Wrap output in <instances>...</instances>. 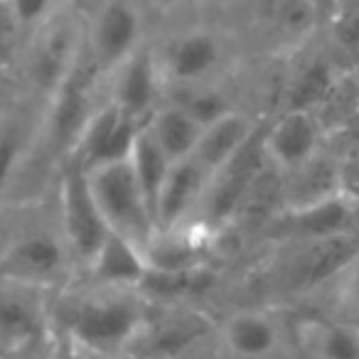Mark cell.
<instances>
[{
    "mask_svg": "<svg viewBox=\"0 0 359 359\" xmlns=\"http://www.w3.org/2000/svg\"><path fill=\"white\" fill-rule=\"evenodd\" d=\"M150 315V303L138 288L96 285L65 293L55 323L62 337L81 357L126 354Z\"/></svg>",
    "mask_w": 359,
    "mask_h": 359,
    "instance_id": "obj_1",
    "label": "cell"
},
{
    "mask_svg": "<svg viewBox=\"0 0 359 359\" xmlns=\"http://www.w3.org/2000/svg\"><path fill=\"white\" fill-rule=\"evenodd\" d=\"M86 27L81 15L60 6L35 32L27 50V79L40 94L55 96L86 55Z\"/></svg>",
    "mask_w": 359,
    "mask_h": 359,
    "instance_id": "obj_2",
    "label": "cell"
},
{
    "mask_svg": "<svg viewBox=\"0 0 359 359\" xmlns=\"http://www.w3.org/2000/svg\"><path fill=\"white\" fill-rule=\"evenodd\" d=\"M86 180L109 229L143 251L158 224L150 215V207L128 160L94 165L86 170Z\"/></svg>",
    "mask_w": 359,
    "mask_h": 359,
    "instance_id": "obj_3",
    "label": "cell"
},
{
    "mask_svg": "<svg viewBox=\"0 0 359 359\" xmlns=\"http://www.w3.org/2000/svg\"><path fill=\"white\" fill-rule=\"evenodd\" d=\"M60 219V236L69 251L72 261L86 271L111 229L94 200V192H91L89 180H86V170L79 165H69L62 175Z\"/></svg>",
    "mask_w": 359,
    "mask_h": 359,
    "instance_id": "obj_4",
    "label": "cell"
},
{
    "mask_svg": "<svg viewBox=\"0 0 359 359\" xmlns=\"http://www.w3.org/2000/svg\"><path fill=\"white\" fill-rule=\"evenodd\" d=\"M264 133L259 135V130H256L254 138L229 163H224L217 172H212L210 185H207L205 195L200 200V207H197L192 219L205 224L212 231H217L222 224L234 219L236 210H239L249 187L271 165L264 148Z\"/></svg>",
    "mask_w": 359,
    "mask_h": 359,
    "instance_id": "obj_5",
    "label": "cell"
},
{
    "mask_svg": "<svg viewBox=\"0 0 359 359\" xmlns=\"http://www.w3.org/2000/svg\"><path fill=\"white\" fill-rule=\"evenodd\" d=\"M72 256L60 234L32 231L0 251V283L30 290L60 288L72 271Z\"/></svg>",
    "mask_w": 359,
    "mask_h": 359,
    "instance_id": "obj_6",
    "label": "cell"
},
{
    "mask_svg": "<svg viewBox=\"0 0 359 359\" xmlns=\"http://www.w3.org/2000/svg\"><path fill=\"white\" fill-rule=\"evenodd\" d=\"M212 332L215 323L205 313L182 305H165L158 315L150 310L143 330L126 354L133 359H180Z\"/></svg>",
    "mask_w": 359,
    "mask_h": 359,
    "instance_id": "obj_7",
    "label": "cell"
},
{
    "mask_svg": "<svg viewBox=\"0 0 359 359\" xmlns=\"http://www.w3.org/2000/svg\"><path fill=\"white\" fill-rule=\"evenodd\" d=\"M143 15L130 0H106L86 27V52L96 72L111 74L140 47Z\"/></svg>",
    "mask_w": 359,
    "mask_h": 359,
    "instance_id": "obj_8",
    "label": "cell"
},
{
    "mask_svg": "<svg viewBox=\"0 0 359 359\" xmlns=\"http://www.w3.org/2000/svg\"><path fill=\"white\" fill-rule=\"evenodd\" d=\"M140 128H143L140 121L123 114L111 101L106 106H99L81 128L79 140L72 150V165L89 170L101 163L128 160L133 140Z\"/></svg>",
    "mask_w": 359,
    "mask_h": 359,
    "instance_id": "obj_9",
    "label": "cell"
},
{
    "mask_svg": "<svg viewBox=\"0 0 359 359\" xmlns=\"http://www.w3.org/2000/svg\"><path fill=\"white\" fill-rule=\"evenodd\" d=\"M215 231L200 222L155 229L150 241L143 246V259L148 271L160 273H185V271L205 269L212 254Z\"/></svg>",
    "mask_w": 359,
    "mask_h": 359,
    "instance_id": "obj_10",
    "label": "cell"
},
{
    "mask_svg": "<svg viewBox=\"0 0 359 359\" xmlns=\"http://www.w3.org/2000/svg\"><path fill=\"white\" fill-rule=\"evenodd\" d=\"M109 76L111 104L145 123V118L158 109V96L163 89V72H160V62L153 50L140 45Z\"/></svg>",
    "mask_w": 359,
    "mask_h": 359,
    "instance_id": "obj_11",
    "label": "cell"
},
{
    "mask_svg": "<svg viewBox=\"0 0 359 359\" xmlns=\"http://www.w3.org/2000/svg\"><path fill=\"white\" fill-rule=\"evenodd\" d=\"M42 290L0 283V352L22 354L42 342L47 313L35 298Z\"/></svg>",
    "mask_w": 359,
    "mask_h": 359,
    "instance_id": "obj_12",
    "label": "cell"
},
{
    "mask_svg": "<svg viewBox=\"0 0 359 359\" xmlns=\"http://www.w3.org/2000/svg\"><path fill=\"white\" fill-rule=\"evenodd\" d=\"M264 148L276 170L290 172L318 155L320 123L310 111H285L266 128Z\"/></svg>",
    "mask_w": 359,
    "mask_h": 359,
    "instance_id": "obj_13",
    "label": "cell"
},
{
    "mask_svg": "<svg viewBox=\"0 0 359 359\" xmlns=\"http://www.w3.org/2000/svg\"><path fill=\"white\" fill-rule=\"evenodd\" d=\"M224 47L217 35L207 30H192L175 37L160 62L163 79L172 84H197L219 67Z\"/></svg>",
    "mask_w": 359,
    "mask_h": 359,
    "instance_id": "obj_14",
    "label": "cell"
},
{
    "mask_svg": "<svg viewBox=\"0 0 359 359\" xmlns=\"http://www.w3.org/2000/svg\"><path fill=\"white\" fill-rule=\"evenodd\" d=\"M212 175L197 163L195 158L172 163L165 185L158 197V210H155V224L158 229L185 224L195 217L200 200L210 185Z\"/></svg>",
    "mask_w": 359,
    "mask_h": 359,
    "instance_id": "obj_15",
    "label": "cell"
},
{
    "mask_svg": "<svg viewBox=\"0 0 359 359\" xmlns=\"http://www.w3.org/2000/svg\"><path fill=\"white\" fill-rule=\"evenodd\" d=\"M283 180V212L305 210L337 195V160L327 155H313L308 163L290 170Z\"/></svg>",
    "mask_w": 359,
    "mask_h": 359,
    "instance_id": "obj_16",
    "label": "cell"
},
{
    "mask_svg": "<svg viewBox=\"0 0 359 359\" xmlns=\"http://www.w3.org/2000/svg\"><path fill=\"white\" fill-rule=\"evenodd\" d=\"M256 133V123L246 114L231 109L215 123L205 126L200 135V143L192 158L207 170V172H217L224 163H229Z\"/></svg>",
    "mask_w": 359,
    "mask_h": 359,
    "instance_id": "obj_17",
    "label": "cell"
},
{
    "mask_svg": "<svg viewBox=\"0 0 359 359\" xmlns=\"http://www.w3.org/2000/svg\"><path fill=\"white\" fill-rule=\"evenodd\" d=\"M145 259L143 251L128 239H123L116 231H109L106 241L101 244L99 254L89 264L86 273L91 276V283L96 285H121V288H138L143 280Z\"/></svg>",
    "mask_w": 359,
    "mask_h": 359,
    "instance_id": "obj_18",
    "label": "cell"
},
{
    "mask_svg": "<svg viewBox=\"0 0 359 359\" xmlns=\"http://www.w3.org/2000/svg\"><path fill=\"white\" fill-rule=\"evenodd\" d=\"M143 128L155 140V145L168 155L170 163L190 160L195 155L197 143H200V135H202V126L180 104L158 106L145 118Z\"/></svg>",
    "mask_w": 359,
    "mask_h": 359,
    "instance_id": "obj_19",
    "label": "cell"
},
{
    "mask_svg": "<svg viewBox=\"0 0 359 359\" xmlns=\"http://www.w3.org/2000/svg\"><path fill=\"white\" fill-rule=\"evenodd\" d=\"M359 259L357 236H327L315 239L300 254V280L305 288L325 283L327 278L344 273Z\"/></svg>",
    "mask_w": 359,
    "mask_h": 359,
    "instance_id": "obj_20",
    "label": "cell"
},
{
    "mask_svg": "<svg viewBox=\"0 0 359 359\" xmlns=\"http://www.w3.org/2000/svg\"><path fill=\"white\" fill-rule=\"evenodd\" d=\"M222 339L236 357L264 359L278 347L280 332L269 315L244 310V313H234L222 325Z\"/></svg>",
    "mask_w": 359,
    "mask_h": 359,
    "instance_id": "obj_21",
    "label": "cell"
},
{
    "mask_svg": "<svg viewBox=\"0 0 359 359\" xmlns=\"http://www.w3.org/2000/svg\"><path fill=\"white\" fill-rule=\"evenodd\" d=\"M315 359H359V327L332 320H305L298 330Z\"/></svg>",
    "mask_w": 359,
    "mask_h": 359,
    "instance_id": "obj_22",
    "label": "cell"
},
{
    "mask_svg": "<svg viewBox=\"0 0 359 359\" xmlns=\"http://www.w3.org/2000/svg\"><path fill=\"white\" fill-rule=\"evenodd\" d=\"M128 163H130V170H133L135 180H138L140 192H143L145 202H148V207H150V215H153V219H155L160 190H163L165 177H168L172 163H170L168 155L155 145V140L150 138L145 128H140L138 135H135Z\"/></svg>",
    "mask_w": 359,
    "mask_h": 359,
    "instance_id": "obj_23",
    "label": "cell"
},
{
    "mask_svg": "<svg viewBox=\"0 0 359 359\" xmlns=\"http://www.w3.org/2000/svg\"><path fill=\"white\" fill-rule=\"evenodd\" d=\"M339 74L334 65L325 57L308 62L298 76L293 79L288 89V109L285 111H310L313 114L315 106L325 104L332 99V94L339 86Z\"/></svg>",
    "mask_w": 359,
    "mask_h": 359,
    "instance_id": "obj_24",
    "label": "cell"
},
{
    "mask_svg": "<svg viewBox=\"0 0 359 359\" xmlns=\"http://www.w3.org/2000/svg\"><path fill=\"white\" fill-rule=\"evenodd\" d=\"M210 283H212V276H210V271H207V266L197 271H185V273L145 271L138 290L143 293V298L148 300V303L160 300V303H165V305H177L180 298H190V295L205 293Z\"/></svg>",
    "mask_w": 359,
    "mask_h": 359,
    "instance_id": "obj_25",
    "label": "cell"
},
{
    "mask_svg": "<svg viewBox=\"0 0 359 359\" xmlns=\"http://www.w3.org/2000/svg\"><path fill=\"white\" fill-rule=\"evenodd\" d=\"M32 128L20 116H0V197L13 185L25 155L32 148Z\"/></svg>",
    "mask_w": 359,
    "mask_h": 359,
    "instance_id": "obj_26",
    "label": "cell"
},
{
    "mask_svg": "<svg viewBox=\"0 0 359 359\" xmlns=\"http://www.w3.org/2000/svg\"><path fill=\"white\" fill-rule=\"evenodd\" d=\"M276 22L283 35L303 40L315 30L318 3L315 0H276Z\"/></svg>",
    "mask_w": 359,
    "mask_h": 359,
    "instance_id": "obj_27",
    "label": "cell"
},
{
    "mask_svg": "<svg viewBox=\"0 0 359 359\" xmlns=\"http://www.w3.org/2000/svg\"><path fill=\"white\" fill-rule=\"evenodd\" d=\"M177 104L182 106L202 128L215 123L217 118H222V116L231 111V106L226 104L224 96L212 89H197V91H192V94H187L182 101H177Z\"/></svg>",
    "mask_w": 359,
    "mask_h": 359,
    "instance_id": "obj_28",
    "label": "cell"
},
{
    "mask_svg": "<svg viewBox=\"0 0 359 359\" xmlns=\"http://www.w3.org/2000/svg\"><path fill=\"white\" fill-rule=\"evenodd\" d=\"M57 8H60V0H11L13 18L20 32H35Z\"/></svg>",
    "mask_w": 359,
    "mask_h": 359,
    "instance_id": "obj_29",
    "label": "cell"
},
{
    "mask_svg": "<svg viewBox=\"0 0 359 359\" xmlns=\"http://www.w3.org/2000/svg\"><path fill=\"white\" fill-rule=\"evenodd\" d=\"M20 27H18L15 18H13L11 3L0 6V72L8 69L15 60L18 42H20Z\"/></svg>",
    "mask_w": 359,
    "mask_h": 359,
    "instance_id": "obj_30",
    "label": "cell"
},
{
    "mask_svg": "<svg viewBox=\"0 0 359 359\" xmlns=\"http://www.w3.org/2000/svg\"><path fill=\"white\" fill-rule=\"evenodd\" d=\"M337 195L342 200L359 202V153L337 160Z\"/></svg>",
    "mask_w": 359,
    "mask_h": 359,
    "instance_id": "obj_31",
    "label": "cell"
},
{
    "mask_svg": "<svg viewBox=\"0 0 359 359\" xmlns=\"http://www.w3.org/2000/svg\"><path fill=\"white\" fill-rule=\"evenodd\" d=\"M332 35L342 50H347L349 55L357 57L359 55V11L334 15Z\"/></svg>",
    "mask_w": 359,
    "mask_h": 359,
    "instance_id": "obj_32",
    "label": "cell"
},
{
    "mask_svg": "<svg viewBox=\"0 0 359 359\" xmlns=\"http://www.w3.org/2000/svg\"><path fill=\"white\" fill-rule=\"evenodd\" d=\"M45 359H84V357H81L79 352H74V349H72L69 344H67L65 339H62V342L57 344V347H52V352L47 354Z\"/></svg>",
    "mask_w": 359,
    "mask_h": 359,
    "instance_id": "obj_33",
    "label": "cell"
},
{
    "mask_svg": "<svg viewBox=\"0 0 359 359\" xmlns=\"http://www.w3.org/2000/svg\"><path fill=\"white\" fill-rule=\"evenodd\" d=\"M354 72H352V84H354V89H357V94H359V55L354 57Z\"/></svg>",
    "mask_w": 359,
    "mask_h": 359,
    "instance_id": "obj_34",
    "label": "cell"
}]
</instances>
